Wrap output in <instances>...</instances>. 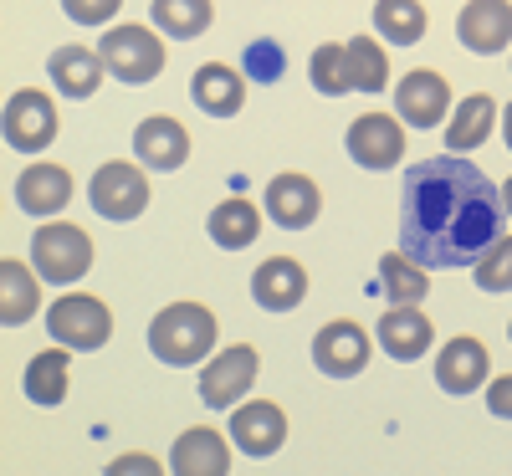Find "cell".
I'll use <instances>...</instances> for the list:
<instances>
[{"label": "cell", "mask_w": 512, "mask_h": 476, "mask_svg": "<svg viewBox=\"0 0 512 476\" xmlns=\"http://www.w3.org/2000/svg\"><path fill=\"white\" fill-rule=\"evenodd\" d=\"M502 190L466 154H436L405 169L400 190V251L425 272L477 267L502 236Z\"/></svg>", "instance_id": "1"}, {"label": "cell", "mask_w": 512, "mask_h": 476, "mask_svg": "<svg viewBox=\"0 0 512 476\" xmlns=\"http://www.w3.org/2000/svg\"><path fill=\"white\" fill-rule=\"evenodd\" d=\"M216 333H221V323L205 302H169L149 323V354L169 369H185L216 349Z\"/></svg>", "instance_id": "2"}, {"label": "cell", "mask_w": 512, "mask_h": 476, "mask_svg": "<svg viewBox=\"0 0 512 476\" xmlns=\"http://www.w3.org/2000/svg\"><path fill=\"white\" fill-rule=\"evenodd\" d=\"M31 267L41 282H52V287H72L88 277L93 267V241L82 226L72 221H52V226H36L31 236Z\"/></svg>", "instance_id": "3"}, {"label": "cell", "mask_w": 512, "mask_h": 476, "mask_svg": "<svg viewBox=\"0 0 512 476\" xmlns=\"http://www.w3.org/2000/svg\"><path fill=\"white\" fill-rule=\"evenodd\" d=\"M98 57L118 82L144 88V82H154L164 72V41H159V31L128 21V26H108V36L98 41Z\"/></svg>", "instance_id": "4"}, {"label": "cell", "mask_w": 512, "mask_h": 476, "mask_svg": "<svg viewBox=\"0 0 512 476\" xmlns=\"http://www.w3.org/2000/svg\"><path fill=\"white\" fill-rule=\"evenodd\" d=\"M47 328H52V338L62 343V349L93 354V349H103V343L113 338V313H108V302H98L93 292H67V297L52 302Z\"/></svg>", "instance_id": "5"}, {"label": "cell", "mask_w": 512, "mask_h": 476, "mask_svg": "<svg viewBox=\"0 0 512 476\" xmlns=\"http://www.w3.org/2000/svg\"><path fill=\"white\" fill-rule=\"evenodd\" d=\"M88 200H93V210L103 215V221H139V215L149 210V180H144L139 164L108 159L88 185Z\"/></svg>", "instance_id": "6"}, {"label": "cell", "mask_w": 512, "mask_h": 476, "mask_svg": "<svg viewBox=\"0 0 512 476\" xmlns=\"http://www.w3.org/2000/svg\"><path fill=\"white\" fill-rule=\"evenodd\" d=\"M256 374H262V354H256L251 343H231V349H221L216 359H205L200 400L210 410H231V405L246 400V389L256 384Z\"/></svg>", "instance_id": "7"}, {"label": "cell", "mask_w": 512, "mask_h": 476, "mask_svg": "<svg viewBox=\"0 0 512 476\" xmlns=\"http://www.w3.org/2000/svg\"><path fill=\"white\" fill-rule=\"evenodd\" d=\"M57 128H62V118H57L52 98L41 93V88L11 93V103H6V144L16 154H41V149L57 139Z\"/></svg>", "instance_id": "8"}, {"label": "cell", "mask_w": 512, "mask_h": 476, "mask_svg": "<svg viewBox=\"0 0 512 476\" xmlns=\"http://www.w3.org/2000/svg\"><path fill=\"white\" fill-rule=\"evenodd\" d=\"M349 159L364 169H395L405 159V123L390 113H359L349 123Z\"/></svg>", "instance_id": "9"}, {"label": "cell", "mask_w": 512, "mask_h": 476, "mask_svg": "<svg viewBox=\"0 0 512 476\" xmlns=\"http://www.w3.org/2000/svg\"><path fill=\"white\" fill-rule=\"evenodd\" d=\"M456 36L466 52L497 57L502 47H512V0H466L456 16Z\"/></svg>", "instance_id": "10"}, {"label": "cell", "mask_w": 512, "mask_h": 476, "mask_svg": "<svg viewBox=\"0 0 512 476\" xmlns=\"http://www.w3.org/2000/svg\"><path fill=\"white\" fill-rule=\"evenodd\" d=\"M231 441H236L251 461L277 456L282 441H287V415H282V405H272V400H246V405H236V410H231Z\"/></svg>", "instance_id": "11"}, {"label": "cell", "mask_w": 512, "mask_h": 476, "mask_svg": "<svg viewBox=\"0 0 512 476\" xmlns=\"http://www.w3.org/2000/svg\"><path fill=\"white\" fill-rule=\"evenodd\" d=\"M313 364L323 374H333V379H354L369 364V333L359 323H349V318L323 323L318 338H313Z\"/></svg>", "instance_id": "12"}, {"label": "cell", "mask_w": 512, "mask_h": 476, "mask_svg": "<svg viewBox=\"0 0 512 476\" xmlns=\"http://www.w3.org/2000/svg\"><path fill=\"white\" fill-rule=\"evenodd\" d=\"M395 108H400V118L415 123V128H436V123L451 113V88H446V77L431 72V67L405 72V82H395Z\"/></svg>", "instance_id": "13"}, {"label": "cell", "mask_w": 512, "mask_h": 476, "mask_svg": "<svg viewBox=\"0 0 512 476\" xmlns=\"http://www.w3.org/2000/svg\"><path fill=\"white\" fill-rule=\"evenodd\" d=\"M487 369H492L487 343L472 338V333L451 338L446 349L436 354V384L446 389V395H477V389L487 384Z\"/></svg>", "instance_id": "14"}, {"label": "cell", "mask_w": 512, "mask_h": 476, "mask_svg": "<svg viewBox=\"0 0 512 476\" xmlns=\"http://www.w3.org/2000/svg\"><path fill=\"white\" fill-rule=\"evenodd\" d=\"M169 471L175 476H226L231 471V446L216 425H190L169 451Z\"/></svg>", "instance_id": "15"}, {"label": "cell", "mask_w": 512, "mask_h": 476, "mask_svg": "<svg viewBox=\"0 0 512 476\" xmlns=\"http://www.w3.org/2000/svg\"><path fill=\"white\" fill-rule=\"evenodd\" d=\"M267 215L277 226H287V231H308L313 221H318V210H323V195H318V185L308 180V175H277L272 185H267Z\"/></svg>", "instance_id": "16"}, {"label": "cell", "mask_w": 512, "mask_h": 476, "mask_svg": "<svg viewBox=\"0 0 512 476\" xmlns=\"http://www.w3.org/2000/svg\"><path fill=\"white\" fill-rule=\"evenodd\" d=\"M251 297H256V308H267V313L297 308V302L308 297L303 262H292V256H272V262H262V267H256V277H251Z\"/></svg>", "instance_id": "17"}, {"label": "cell", "mask_w": 512, "mask_h": 476, "mask_svg": "<svg viewBox=\"0 0 512 476\" xmlns=\"http://www.w3.org/2000/svg\"><path fill=\"white\" fill-rule=\"evenodd\" d=\"M134 154H139V164H149V169H180V164L190 159V134H185V123L169 118V113L144 118L139 134H134Z\"/></svg>", "instance_id": "18"}, {"label": "cell", "mask_w": 512, "mask_h": 476, "mask_svg": "<svg viewBox=\"0 0 512 476\" xmlns=\"http://www.w3.org/2000/svg\"><path fill=\"white\" fill-rule=\"evenodd\" d=\"M72 200V175L62 164H26L16 175V205L26 215H57Z\"/></svg>", "instance_id": "19"}, {"label": "cell", "mask_w": 512, "mask_h": 476, "mask_svg": "<svg viewBox=\"0 0 512 476\" xmlns=\"http://www.w3.org/2000/svg\"><path fill=\"white\" fill-rule=\"evenodd\" d=\"M431 343H436V328H431V318H425L420 308H390L379 318V349L390 359H400V364L420 359Z\"/></svg>", "instance_id": "20"}, {"label": "cell", "mask_w": 512, "mask_h": 476, "mask_svg": "<svg viewBox=\"0 0 512 476\" xmlns=\"http://www.w3.org/2000/svg\"><path fill=\"white\" fill-rule=\"evenodd\" d=\"M47 72H52V82H57V93L62 98H93L98 88H103V57L93 52V47H57L52 52V62H47Z\"/></svg>", "instance_id": "21"}, {"label": "cell", "mask_w": 512, "mask_h": 476, "mask_svg": "<svg viewBox=\"0 0 512 476\" xmlns=\"http://www.w3.org/2000/svg\"><path fill=\"white\" fill-rule=\"evenodd\" d=\"M246 103V77L226 62H205L195 72V108L210 118H236Z\"/></svg>", "instance_id": "22"}, {"label": "cell", "mask_w": 512, "mask_h": 476, "mask_svg": "<svg viewBox=\"0 0 512 476\" xmlns=\"http://www.w3.org/2000/svg\"><path fill=\"white\" fill-rule=\"evenodd\" d=\"M492 123H497V103L487 93H472V98H461V108L451 113L446 123V149L451 154H472L492 139Z\"/></svg>", "instance_id": "23"}, {"label": "cell", "mask_w": 512, "mask_h": 476, "mask_svg": "<svg viewBox=\"0 0 512 476\" xmlns=\"http://www.w3.org/2000/svg\"><path fill=\"white\" fill-rule=\"evenodd\" d=\"M72 349H47V354H36L31 364H26V379H21V389H26V400L31 405H41V410H57L62 400H67V369H72V359H67Z\"/></svg>", "instance_id": "24"}, {"label": "cell", "mask_w": 512, "mask_h": 476, "mask_svg": "<svg viewBox=\"0 0 512 476\" xmlns=\"http://www.w3.org/2000/svg\"><path fill=\"white\" fill-rule=\"evenodd\" d=\"M36 267H21V262H0V323L6 328H21L31 313H36V302H41V287H36Z\"/></svg>", "instance_id": "25"}, {"label": "cell", "mask_w": 512, "mask_h": 476, "mask_svg": "<svg viewBox=\"0 0 512 476\" xmlns=\"http://www.w3.org/2000/svg\"><path fill=\"white\" fill-rule=\"evenodd\" d=\"M256 231H262V210H256L251 200H241V195H231V200H221L216 210H210V236H216V246H226V251L251 246Z\"/></svg>", "instance_id": "26"}, {"label": "cell", "mask_w": 512, "mask_h": 476, "mask_svg": "<svg viewBox=\"0 0 512 476\" xmlns=\"http://www.w3.org/2000/svg\"><path fill=\"white\" fill-rule=\"evenodd\" d=\"M379 292L395 302V308H420V297L431 292L425 287V267L420 262H410L405 251H390V256H379Z\"/></svg>", "instance_id": "27"}, {"label": "cell", "mask_w": 512, "mask_h": 476, "mask_svg": "<svg viewBox=\"0 0 512 476\" xmlns=\"http://www.w3.org/2000/svg\"><path fill=\"white\" fill-rule=\"evenodd\" d=\"M374 26H379L384 41H395V47H415V41L425 36V26H431V16H425L420 0H379Z\"/></svg>", "instance_id": "28"}, {"label": "cell", "mask_w": 512, "mask_h": 476, "mask_svg": "<svg viewBox=\"0 0 512 476\" xmlns=\"http://www.w3.org/2000/svg\"><path fill=\"white\" fill-rule=\"evenodd\" d=\"M149 16H154V31L175 36V41H190L210 26V0H149Z\"/></svg>", "instance_id": "29"}, {"label": "cell", "mask_w": 512, "mask_h": 476, "mask_svg": "<svg viewBox=\"0 0 512 476\" xmlns=\"http://www.w3.org/2000/svg\"><path fill=\"white\" fill-rule=\"evenodd\" d=\"M308 77H313V88L323 93V98H344L349 88H354V72H349V47H318L313 52V62H308Z\"/></svg>", "instance_id": "30"}, {"label": "cell", "mask_w": 512, "mask_h": 476, "mask_svg": "<svg viewBox=\"0 0 512 476\" xmlns=\"http://www.w3.org/2000/svg\"><path fill=\"white\" fill-rule=\"evenodd\" d=\"M349 72H354V88H359V93H379L384 82H390V57H384L379 41L354 36V41H349Z\"/></svg>", "instance_id": "31"}, {"label": "cell", "mask_w": 512, "mask_h": 476, "mask_svg": "<svg viewBox=\"0 0 512 476\" xmlns=\"http://www.w3.org/2000/svg\"><path fill=\"white\" fill-rule=\"evenodd\" d=\"M472 277H477L482 292H512V236H497L482 251V262L472 267Z\"/></svg>", "instance_id": "32"}, {"label": "cell", "mask_w": 512, "mask_h": 476, "mask_svg": "<svg viewBox=\"0 0 512 476\" xmlns=\"http://www.w3.org/2000/svg\"><path fill=\"white\" fill-rule=\"evenodd\" d=\"M241 67H246L251 82H282V72H287V52L277 47V41L256 36L251 47H246V57H241Z\"/></svg>", "instance_id": "33"}, {"label": "cell", "mask_w": 512, "mask_h": 476, "mask_svg": "<svg viewBox=\"0 0 512 476\" xmlns=\"http://www.w3.org/2000/svg\"><path fill=\"white\" fill-rule=\"evenodd\" d=\"M118 6L123 0H62L67 21H77V26H108L118 16Z\"/></svg>", "instance_id": "34"}, {"label": "cell", "mask_w": 512, "mask_h": 476, "mask_svg": "<svg viewBox=\"0 0 512 476\" xmlns=\"http://www.w3.org/2000/svg\"><path fill=\"white\" fill-rule=\"evenodd\" d=\"M103 476H164V466L154 456H144V451H128V456H113Z\"/></svg>", "instance_id": "35"}, {"label": "cell", "mask_w": 512, "mask_h": 476, "mask_svg": "<svg viewBox=\"0 0 512 476\" xmlns=\"http://www.w3.org/2000/svg\"><path fill=\"white\" fill-rule=\"evenodd\" d=\"M487 410L497 420H512V374H502V379L487 384Z\"/></svg>", "instance_id": "36"}, {"label": "cell", "mask_w": 512, "mask_h": 476, "mask_svg": "<svg viewBox=\"0 0 512 476\" xmlns=\"http://www.w3.org/2000/svg\"><path fill=\"white\" fill-rule=\"evenodd\" d=\"M502 139H507V149H512V103L502 108Z\"/></svg>", "instance_id": "37"}, {"label": "cell", "mask_w": 512, "mask_h": 476, "mask_svg": "<svg viewBox=\"0 0 512 476\" xmlns=\"http://www.w3.org/2000/svg\"><path fill=\"white\" fill-rule=\"evenodd\" d=\"M502 205H507V215H512V180L502 185Z\"/></svg>", "instance_id": "38"}, {"label": "cell", "mask_w": 512, "mask_h": 476, "mask_svg": "<svg viewBox=\"0 0 512 476\" xmlns=\"http://www.w3.org/2000/svg\"><path fill=\"white\" fill-rule=\"evenodd\" d=\"M507 338H512V328H507Z\"/></svg>", "instance_id": "39"}]
</instances>
